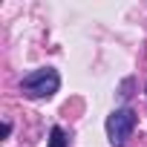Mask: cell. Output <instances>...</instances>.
I'll list each match as a JSON object with an SVG mask.
<instances>
[{
    "instance_id": "6da1fadb",
    "label": "cell",
    "mask_w": 147,
    "mask_h": 147,
    "mask_svg": "<svg viewBox=\"0 0 147 147\" xmlns=\"http://www.w3.org/2000/svg\"><path fill=\"white\" fill-rule=\"evenodd\" d=\"M58 87H61V75L52 66H40L29 75H23V81H20V92L29 98H52L58 92Z\"/></svg>"
},
{
    "instance_id": "3957f363",
    "label": "cell",
    "mask_w": 147,
    "mask_h": 147,
    "mask_svg": "<svg viewBox=\"0 0 147 147\" xmlns=\"http://www.w3.org/2000/svg\"><path fill=\"white\" fill-rule=\"evenodd\" d=\"M49 147H66V136L61 127H52L49 130Z\"/></svg>"
},
{
    "instance_id": "7a4b0ae2",
    "label": "cell",
    "mask_w": 147,
    "mask_h": 147,
    "mask_svg": "<svg viewBox=\"0 0 147 147\" xmlns=\"http://www.w3.org/2000/svg\"><path fill=\"white\" fill-rule=\"evenodd\" d=\"M133 130H136V113L130 107H121V110L107 115V138L113 147H124L130 141Z\"/></svg>"
}]
</instances>
